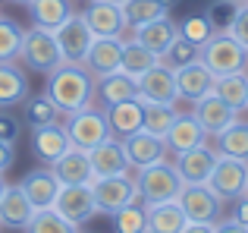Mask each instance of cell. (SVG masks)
<instances>
[{"mask_svg": "<svg viewBox=\"0 0 248 233\" xmlns=\"http://www.w3.org/2000/svg\"><path fill=\"white\" fill-rule=\"evenodd\" d=\"M44 95L57 104L60 114H76L94 101V76L85 69V63H60L47 73Z\"/></svg>", "mask_w": 248, "mask_h": 233, "instance_id": "obj_1", "label": "cell"}, {"mask_svg": "<svg viewBox=\"0 0 248 233\" xmlns=\"http://www.w3.org/2000/svg\"><path fill=\"white\" fill-rule=\"evenodd\" d=\"M198 60L211 69L214 76H230V73H242L248 67V50L230 32H214L211 41H204L198 48Z\"/></svg>", "mask_w": 248, "mask_h": 233, "instance_id": "obj_2", "label": "cell"}, {"mask_svg": "<svg viewBox=\"0 0 248 233\" xmlns=\"http://www.w3.org/2000/svg\"><path fill=\"white\" fill-rule=\"evenodd\" d=\"M135 186H139V196L145 205H157V202H173L186 183H182L176 164L157 161V164L141 167L139 177H135Z\"/></svg>", "mask_w": 248, "mask_h": 233, "instance_id": "obj_3", "label": "cell"}, {"mask_svg": "<svg viewBox=\"0 0 248 233\" xmlns=\"http://www.w3.org/2000/svg\"><path fill=\"white\" fill-rule=\"evenodd\" d=\"M66 135L69 142H73L76 148H82V151H91V148H97L101 142H107L110 135V123H107V114H104V107H82V111L76 114H66Z\"/></svg>", "mask_w": 248, "mask_h": 233, "instance_id": "obj_4", "label": "cell"}, {"mask_svg": "<svg viewBox=\"0 0 248 233\" xmlns=\"http://www.w3.org/2000/svg\"><path fill=\"white\" fill-rule=\"evenodd\" d=\"M19 60H22L29 69H35V73H50V69H57L63 63V54H60V44H57L54 32L41 29V25L25 29Z\"/></svg>", "mask_w": 248, "mask_h": 233, "instance_id": "obj_5", "label": "cell"}, {"mask_svg": "<svg viewBox=\"0 0 248 233\" xmlns=\"http://www.w3.org/2000/svg\"><path fill=\"white\" fill-rule=\"evenodd\" d=\"M91 189H94L97 215H113V211L126 208L132 202H141L139 186H135V180H129V173H123V177H94Z\"/></svg>", "mask_w": 248, "mask_h": 233, "instance_id": "obj_6", "label": "cell"}, {"mask_svg": "<svg viewBox=\"0 0 248 233\" xmlns=\"http://www.w3.org/2000/svg\"><path fill=\"white\" fill-rule=\"evenodd\" d=\"M207 186H211L223 202H236L248 189V161L220 154L214 170H211V177H207Z\"/></svg>", "mask_w": 248, "mask_h": 233, "instance_id": "obj_7", "label": "cell"}, {"mask_svg": "<svg viewBox=\"0 0 248 233\" xmlns=\"http://www.w3.org/2000/svg\"><path fill=\"white\" fill-rule=\"evenodd\" d=\"M54 211L63 215L69 224H76V227L88 224L91 217L97 215V202H94L91 183H63L60 196H57V202H54Z\"/></svg>", "mask_w": 248, "mask_h": 233, "instance_id": "obj_8", "label": "cell"}, {"mask_svg": "<svg viewBox=\"0 0 248 233\" xmlns=\"http://www.w3.org/2000/svg\"><path fill=\"white\" fill-rule=\"evenodd\" d=\"M176 202L186 211L188 221H198V224H214L220 217V208H223V199L207 183H186L182 192L176 196Z\"/></svg>", "mask_w": 248, "mask_h": 233, "instance_id": "obj_9", "label": "cell"}, {"mask_svg": "<svg viewBox=\"0 0 248 233\" xmlns=\"http://www.w3.org/2000/svg\"><path fill=\"white\" fill-rule=\"evenodd\" d=\"M54 38L60 44V54H63V63H82L85 54H88L91 41H94V32L88 29L82 13H73L60 29H54Z\"/></svg>", "mask_w": 248, "mask_h": 233, "instance_id": "obj_10", "label": "cell"}, {"mask_svg": "<svg viewBox=\"0 0 248 233\" xmlns=\"http://www.w3.org/2000/svg\"><path fill=\"white\" fill-rule=\"evenodd\" d=\"M139 98L141 101H157V104H176L179 92H176V73L167 63H154L148 73H141L139 79Z\"/></svg>", "mask_w": 248, "mask_h": 233, "instance_id": "obj_11", "label": "cell"}, {"mask_svg": "<svg viewBox=\"0 0 248 233\" xmlns=\"http://www.w3.org/2000/svg\"><path fill=\"white\" fill-rule=\"evenodd\" d=\"M192 114H195V120L204 126L207 135H220L226 126H232V123L239 120V111L226 104L217 92H211V95H204V98L192 101Z\"/></svg>", "mask_w": 248, "mask_h": 233, "instance_id": "obj_12", "label": "cell"}, {"mask_svg": "<svg viewBox=\"0 0 248 233\" xmlns=\"http://www.w3.org/2000/svg\"><path fill=\"white\" fill-rule=\"evenodd\" d=\"M22 192L29 196V202L35 205V211H44V208H54L57 196H60V177L54 173V167H35L22 177Z\"/></svg>", "mask_w": 248, "mask_h": 233, "instance_id": "obj_13", "label": "cell"}, {"mask_svg": "<svg viewBox=\"0 0 248 233\" xmlns=\"http://www.w3.org/2000/svg\"><path fill=\"white\" fill-rule=\"evenodd\" d=\"M85 22L94 32V38H123L126 32V16H123L120 3H107V0H91L85 6Z\"/></svg>", "mask_w": 248, "mask_h": 233, "instance_id": "obj_14", "label": "cell"}, {"mask_svg": "<svg viewBox=\"0 0 248 233\" xmlns=\"http://www.w3.org/2000/svg\"><path fill=\"white\" fill-rule=\"evenodd\" d=\"M120 142H123L129 167H135V170H141V167H148V164H157V161L167 158V142L160 139V135L145 133V129H139V133L126 135V139H120Z\"/></svg>", "mask_w": 248, "mask_h": 233, "instance_id": "obj_15", "label": "cell"}, {"mask_svg": "<svg viewBox=\"0 0 248 233\" xmlns=\"http://www.w3.org/2000/svg\"><path fill=\"white\" fill-rule=\"evenodd\" d=\"M173 73H176V92H179L182 101H198V98H204V95H211L214 82H217V76L201 60H192V63H186V67L173 69Z\"/></svg>", "mask_w": 248, "mask_h": 233, "instance_id": "obj_16", "label": "cell"}, {"mask_svg": "<svg viewBox=\"0 0 248 233\" xmlns=\"http://www.w3.org/2000/svg\"><path fill=\"white\" fill-rule=\"evenodd\" d=\"M82 63L94 79L116 73L123 63V38H94Z\"/></svg>", "mask_w": 248, "mask_h": 233, "instance_id": "obj_17", "label": "cell"}, {"mask_svg": "<svg viewBox=\"0 0 248 233\" xmlns=\"http://www.w3.org/2000/svg\"><path fill=\"white\" fill-rule=\"evenodd\" d=\"M217 158H220V151L207 148V142H204L198 148H188V151L176 154V170H179L182 183H207Z\"/></svg>", "mask_w": 248, "mask_h": 233, "instance_id": "obj_18", "label": "cell"}, {"mask_svg": "<svg viewBox=\"0 0 248 233\" xmlns=\"http://www.w3.org/2000/svg\"><path fill=\"white\" fill-rule=\"evenodd\" d=\"M104 114H107L113 139H126V135L139 133L141 123H145V101L141 98H129V101H120V104H107Z\"/></svg>", "mask_w": 248, "mask_h": 233, "instance_id": "obj_19", "label": "cell"}, {"mask_svg": "<svg viewBox=\"0 0 248 233\" xmlns=\"http://www.w3.org/2000/svg\"><path fill=\"white\" fill-rule=\"evenodd\" d=\"M164 142H167V151L182 154V151H188V148L204 145L207 133H204V126L195 120V114H176V120H173V126L167 129Z\"/></svg>", "mask_w": 248, "mask_h": 233, "instance_id": "obj_20", "label": "cell"}, {"mask_svg": "<svg viewBox=\"0 0 248 233\" xmlns=\"http://www.w3.org/2000/svg\"><path fill=\"white\" fill-rule=\"evenodd\" d=\"M31 217H35V205L29 202L22 186H6L3 196H0V227L25 230Z\"/></svg>", "mask_w": 248, "mask_h": 233, "instance_id": "obj_21", "label": "cell"}, {"mask_svg": "<svg viewBox=\"0 0 248 233\" xmlns=\"http://www.w3.org/2000/svg\"><path fill=\"white\" fill-rule=\"evenodd\" d=\"M73 145L66 135V126L60 123H47V126H35L31 129V148H35V158L44 164H54L66 148Z\"/></svg>", "mask_w": 248, "mask_h": 233, "instance_id": "obj_22", "label": "cell"}, {"mask_svg": "<svg viewBox=\"0 0 248 233\" xmlns=\"http://www.w3.org/2000/svg\"><path fill=\"white\" fill-rule=\"evenodd\" d=\"M88 158H91L94 177H123V173H129V161H126V151H123V142L113 139V135L107 142H101L97 148H91Z\"/></svg>", "mask_w": 248, "mask_h": 233, "instance_id": "obj_23", "label": "cell"}, {"mask_svg": "<svg viewBox=\"0 0 248 233\" xmlns=\"http://www.w3.org/2000/svg\"><path fill=\"white\" fill-rule=\"evenodd\" d=\"M50 167H54V173L60 177V183H91V180H94L88 151H82V148H76V145H69Z\"/></svg>", "mask_w": 248, "mask_h": 233, "instance_id": "obj_24", "label": "cell"}, {"mask_svg": "<svg viewBox=\"0 0 248 233\" xmlns=\"http://www.w3.org/2000/svg\"><path fill=\"white\" fill-rule=\"evenodd\" d=\"M94 95L104 107L107 104H120V101H129V98H139V82L132 79L129 73L116 69L110 76H101L94 79Z\"/></svg>", "mask_w": 248, "mask_h": 233, "instance_id": "obj_25", "label": "cell"}, {"mask_svg": "<svg viewBox=\"0 0 248 233\" xmlns=\"http://www.w3.org/2000/svg\"><path fill=\"white\" fill-rule=\"evenodd\" d=\"M179 35V25L170 19V13L167 16H160V19H151V22H145V25H139L135 29V41L139 44H145L151 54H157V60H160V54L170 48V41Z\"/></svg>", "mask_w": 248, "mask_h": 233, "instance_id": "obj_26", "label": "cell"}, {"mask_svg": "<svg viewBox=\"0 0 248 233\" xmlns=\"http://www.w3.org/2000/svg\"><path fill=\"white\" fill-rule=\"evenodd\" d=\"M29 98V79L16 67V60H0V111L22 104Z\"/></svg>", "mask_w": 248, "mask_h": 233, "instance_id": "obj_27", "label": "cell"}, {"mask_svg": "<svg viewBox=\"0 0 248 233\" xmlns=\"http://www.w3.org/2000/svg\"><path fill=\"white\" fill-rule=\"evenodd\" d=\"M25 6H29V13H31V22L41 25V29H47V32L60 29V25L76 13L69 0H29Z\"/></svg>", "mask_w": 248, "mask_h": 233, "instance_id": "obj_28", "label": "cell"}, {"mask_svg": "<svg viewBox=\"0 0 248 233\" xmlns=\"http://www.w3.org/2000/svg\"><path fill=\"white\" fill-rule=\"evenodd\" d=\"M148 211V227L154 233H182V227L188 224L186 211L179 208V202H157V205H145Z\"/></svg>", "mask_w": 248, "mask_h": 233, "instance_id": "obj_29", "label": "cell"}, {"mask_svg": "<svg viewBox=\"0 0 248 233\" xmlns=\"http://www.w3.org/2000/svg\"><path fill=\"white\" fill-rule=\"evenodd\" d=\"M214 92H217L230 107L245 111V107H248V73L242 69V73L217 76V82H214Z\"/></svg>", "mask_w": 248, "mask_h": 233, "instance_id": "obj_30", "label": "cell"}, {"mask_svg": "<svg viewBox=\"0 0 248 233\" xmlns=\"http://www.w3.org/2000/svg\"><path fill=\"white\" fill-rule=\"evenodd\" d=\"M214 139H217V151H220V154L248 161V123L236 120L232 126H226L223 133L214 135Z\"/></svg>", "mask_w": 248, "mask_h": 233, "instance_id": "obj_31", "label": "cell"}, {"mask_svg": "<svg viewBox=\"0 0 248 233\" xmlns=\"http://www.w3.org/2000/svg\"><path fill=\"white\" fill-rule=\"evenodd\" d=\"M154 63H157V54H151L145 44H139L135 38L132 41H123V63H120L123 73H129L132 79H139V76L148 73Z\"/></svg>", "mask_w": 248, "mask_h": 233, "instance_id": "obj_32", "label": "cell"}, {"mask_svg": "<svg viewBox=\"0 0 248 233\" xmlns=\"http://www.w3.org/2000/svg\"><path fill=\"white\" fill-rule=\"evenodd\" d=\"M167 6L160 0H126L123 3V16H126V29H139V25L151 22V19L167 16Z\"/></svg>", "mask_w": 248, "mask_h": 233, "instance_id": "obj_33", "label": "cell"}, {"mask_svg": "<svg viewBox=\"0 0 248 233\" xmlns=\"http://www.w3.org/2000/svg\"><path fill=\"white\" fill-rule=\"evenodd\" d=\"M176 114H179V111H176V104H157V101H145V123H141V129L164 139L167 129L173 126Z\"/></svg>", "mask_w": 248, "mask_h": 233, "instance_id": "obj_34", "label": "cell"}, {"mask_svg": "<svg viewBox=\"0 0 248 233\" xmlns=\"http://www.w3.org/2000/svg\"><path fill=\"white\" fill-rule=\"evenodd\" d=\"M22 35L25 29L10 16H0V60H16L22 50Z\"/></svg>", "mask_w": 248, "mask_h": 233, "instance_id": "obj_35", "label": "cell"}, {"mask_svg": "<svg viewBox=\"0 0 248 233\" xmlns=\"http://www.w3.org/2000/svg\"><path fill=\"white\" fill-rule=\"evenodd\" d=\"M79 227L69 224L63 215H57L54 208H44V211H35V217L29 221L25 233H76Z\"/></svg>", "mask_w": 248, "mask_h": 233, "instance_id": "obj_36", "label": "cell"}, {"mask_svg": "<svg viewBox=\"0 0 248 233\" xmlns=\"http://www.w3.org/2000/svg\"><path fill=\"white\" fill-rule=\"evenodd\" d=\"M110 217H113V230L116 233H139L141 227H148V211H145L141 202L126 205V208L113 211Z\"/></svg>", "mask_w": 248, "mask_h": 233, "instance_id": "obj_37", "label": "cell"}, {"mask_svg": "<svg viewBox=\"0 0 248 233\" xmlns=\"http://www.w3.org/2000/svg\"><path fill=\"white\" fill-rule=\"evenodd\" d=\"M192 60H198V48H195L192 41H186L182 35H176L173 41H170V48L160 54V63H167L170 69H179V67H186V63H192Z\"/></svg>", "mask_w": 248, "mask_h": 233, "instance_id": "obj_38", "label": "cell"}, {"mask_svg": "<svg viewBox=\"0 0 248 233\" xmlns=\"http://www.w3.org/2000/svg\"><path fill=\"white\" fill-rule=\"evenodd\" d=\"M25 114H29V126H47V123H57V104L47 98V95H35V98H25Z\"/></svg>", "mask_w": 248, "mask_h": 233, "instance_id": "obj_39", "label": "cell"}, {"mask_svg": "<svg viewBox=\"0 0 248 233\" xmlns=\"http://www.w3.org/2000/svg\"><path fill=\"white\" fill-rule=\"evenodd\" d=\"M214 32H217V29H214V22L207 16H188L186 22L179 25V35L186 38V41H192L195 48H201L204 41H211Z\"/></svg>", "mask_w": 248, "mask_h": 233, "instance_id": "obj_40", "label": "cell"}, {"mask_svg": "<svg viewBox=\"0 0 248 233\" xmlns=\"http://www.w3.org/2000/svg\"><path fill=\"white\" fill-rule=\"evenodd\" d=\"M226 32H230V35L248 50V3H236V10H232V19H230V25H226Z\"/></svg>", "mask_w": 248, "mask_h": 233, "instance_id": "obj_41", "label": "cell"}, {"mask_svg": "<svg viewBox=\"0 0 248 233\" xmlns=\"http://www.w3.org/2000/svg\"><path fill=\"white\" fill-rule=\"evenodd\" d=\"M19 135H22V123H19L13 114H3V111H0V142L16 145Z\"/></svg>", "mask_w": 248, "mask_h": 233, "instance_id": "obj_42", "label": "cell"}, {"mask_svg": "<svg viewBox=\"0 0 248 233\" xmlns=\"http://www.w3.org/2000/svg\"><path fill=\"white\" fill-rule=\"evenodd\" d=\"M13 161H16V145H6V142H0V173L10 170Z\"/></svg>", "mask_w": 248, "mask_h": 233, "instance_id": "obj_43", "label": "cell"}, {"mask_svg": "<svg viewBox=\"0 0 248 233\" xmlns=\"http://www.w3.org/2000/svg\"><path fill=\"white\" fill-rule=\"evenodd\" d=\"M214 233H248V227L239 224L236 217H230V221H217L214 224Z\"/></svg>", "mask_w": 248, "mask_h": 233, "instance_id": "obj_44", "label": "cell"}, {"mask_svg": "<svg viewBox=\"0 0 248 233\" xmlns=\"http://www.w3.org/2000/svg\"><path fill=\"white\" fill-rule=\"evenodd\" d=\"M232 217H236L239 224H245V227H248V196H239V199H236V215H232Z\"/></svg>", "mask_w": 248, "mask_h": 233, "instance_id": "obj_45", "label": "cell"}, {"mask_svg": "<svg viewBox=\"0 0 248 233\" xmlns=\"http://www.w3.org/2000/svg\"><path fill=\"white\" fill-rule=\"evenodd\" d=\"M217 224V221H214ZM214 224H198V221H188L186 227H182V233H214Z\"/></svg>", "mask_w": 248, "mask_h": 233, "instance_id": "obj_46", "label": "cell"}, {"mask_svg": "<svg viewBox=\"0 0 248 233\" xmlns=\"http://www.w3.org/2000/svg\"><path fill=\"white\" fill-rule=\"evenodd\" d=\"M3 189H6V183H3V173H0V196H3Z\"/></svg>", "mask_w": 248, "mask_h": 233, "instance_id": "obj_47", "label": "cell"}, {"mask_svg": "<svg viewBox=\"0 0 248 233\" xmlns=\"http://www.w3.org/2000/svg\"><path fill=\"white\" fill-rule=\"evenodd\" d=\"M160 3H164V6H167V10H170V6H173V3H176V0H160Z\"/></svg>", "mask_w": 248, "mask_h": 233, "instance_id": "obj_48", "label": "cell"}, {"mask_svg": "<svg viewBox=\"0 0 248 233\" xmlns=\"http://www.w3.org/2000/svg\"><path fill=\"white\" fill-rule=\"evenodd\" d=\"M139 233H154V230H151V227H141V230H139Z\"/></svg>", "mask_w": 248, "mask_h": 233, "instance_id": "obj_49", "label": "cell"}, {"mask_svg": "<svg viewBox=\"0 0 248 233\" xmlns=\"http://www.w3.org/2000/svg\"><path fill=\"white\" fill-rule=\"evenodd\" d=\"M107 3H120V6H123V3H126V0H107Z\"/></svg>", "mask_w": 248, "mask_h": 233, "instance_id": "obj_50", "label": "cell"}, {"mask_svg": "<svg viewBox=\"0 0 248 233\" xmlns=\"http://www.w3.org/2000/svg\"><path fill=\"white\" fill-rule=\"evenodd\" d=\"M10 3H22V6H25V3H29V0H10Z\"/></svg>", "mask_w": 248, "mask_h": 233, "instance_id": "obj_51", "label": "cell"}, {"mask_svg": "<svg viewBox=\"0 0 248 233\" xmlns=\"http://www.w3.org/2000/svg\"><path fill=\"white\" fill-rule=\"evenodd\" d=\"M230 3H245V0H230Z\"/></svg>", "mask_w": 248, "mask_h": 233, "instance_id": "obj_52", "label": "cell"}, {"mask_svg": "<svg viewBox=\"0 0 248 233\" xmlns=\"http://www.w3.org/2000/svg\"><path fill=\"white\" fill-rule=\"evenodd\" d=\"M245 73H248V67H245Z\"/></svg>", "mask_w": 248, "mask_h": 233, "instance_id": "obj_53", "label": "cell"}, {"mask_svg": "<svg viewBox=\"0 0 248 233\" xmlns=\"http://www.w3.org/2000/svg\"><path fill=\"white\" fill-rule=\"evenodd\" d=\"M76 233H82V230H76Z\"/></svg>", "mask_w": 248, "mask_h": 233, "instance_id": "obj_54", "label": "cell"}, {"mask_svg": "<svg viewBox=\"0 0 248 233\" xmlns=\"http://www.w3.org/2000/svg\"><path fill=\"white\" fill-rule=\"evenodd\" d=\"M245 196H248V189H245Z\"/></svg>", "mask_w": 248, "mask_h": 233, "instance_id": "obj_55", "label": "cell"}, {"mask_svg": "<svg viewBox=\"0 0 248 233\" xmlns=\"http://www.w3.org/2000/svg\"><path fill=\"white\" fill-rule=\"evenodd\" d=\"M245 3H248V0H245Z\"/></svg>", "mask_w": 248, "mask_h": 233, "instance_id": "obj_56", "label": "cell"}]
</instances>
